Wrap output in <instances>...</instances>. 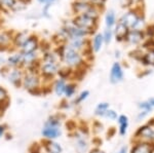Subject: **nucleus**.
<instances>
[{"mask_svg":"<svg viewBox=\"0 0 154 153\" xmlns=\"http://www.w3.org/2000/svg\"><path fill=\"white\" fill-rule=\"evenodd\" d=\"M105 23L108 29H112L116 25V14L114 11L110 9L105 16Z\"/></svg>","mask_w":154,"mask_h":153,"instance_id":"a211bd4d","label":"nucleus"},{"mask_svg":"<svg viewBox=\"0 0 154 153\" xmlns=\"http://www.w3.org/2000/svg\"><path fill=\"white\" fill-rule=\"evenodd\" d=\"M138 18H139V16L136 14L135 11H128V12H126V14H123L118 22L121 24H123L125 27H128V29H131L134 25H135Z\"/></svg>","mask_w":154,"mask_h":153,"instance_id":"9b49d317","label":"nucleus"},{"mask_svg":"<svg viewBox=\"0 0 154 153\" xmlns=\"http://www.w3.org/2000/svg\"><path fill=\"white\" fill-rule=\"evenodd\" d=\"M143 61H144V64H146V65H149V64H153L154 65V49L151 50L148 55H146L144 57Z\"/></svg>","mask_w":154,"mask_h":153,"instance_id":"c85d7f7f","label":"nucleus"},{"mask_svg":"<svg viewBox=\"0 0 154 153\" xmlns=\"http://www.w3.org/2000/svg\"><path fill=\"white\" fill-rule=\"evenodd\" d=\"M71 21L75 26L89 32V33H93L95 31V29L97 28V26H98V20L89 18L86 14H78V16H75Z\"/></svg>","mask_w":154,"mask_h":153,"instance_id":"f257e3e1","label":"nucleus"},{"mask_svg":"<svg viewBox=\"0 0 154 153\" xmlns=\"http://www.w3.org/2000/svg\"><path fill=\"white\" fill-rule=\"evenodd\" d=\"M60 122L57 120H48L45 123V127L42 130V135L48 139H56L61 135V130L59 129Z\"/></svg>","mask_w":154,"mask_h":153,"instance_id":"f03ea898","label":"nucleus"},{"mask_svg":"<svg viewBox=\"0 0 154 153\" xmlns=\"http://www.w3.org/2000/svg\"><path fill=\"white\" fill-rule=\"evenodd\" d=\"M66 82L64 79H59L57 80L56 84H54V92L58 96H62L63 93H65V88H66Z\"/></svg>","mask_w":154,"mask_h":153,"instance_id":"aec40b11","label":"nucleus"},{"mask_svg":"<svg viewBox=\"0 0 154 153\" xmlns=\"http://www.w3.org/2000/svg\"><path fill=\"white\" fill-rule=\"evenodd\" d=\"M45 147L48 153H61L62 152V147L60 146L58 143L48 142Z\"/></svg>","mask_w":154,"mask_h":153,"instance_id":"b1692460","label":"nucleus"},{"mask_svg":"<svg viewBox=\"0 0 154 153\" xmlns=\"http://www.w3.org/2000/svg\"><path fill=\"white\" fill-rule=\"evenodd\" d=\"M43 61L44 63H58L59 56L56 53H51V51H48L43 55Z\"/></svg>","mask_w":154,"mask_h":153,"instance_id":"5701e85b","label":"nucleus"},{"mask_svg":"<svg viewBox=\"0 0 154 153\" xmlns=\"http://www.w3.org/2000/svg\"><path fill=\"white\" fill-rule=\"evenodd\" d=\"M88 90H85V92H83V93H81V95H80V97H78V99H77V101H75V102H77V103H80L81 101H83L84 99H85L86 97L88 96Z\"/></svg>","mask_w":154,"mask_h":153,"instance_id":"f704fd0d","label":"nucleus"},{"mask_svg":"<svg viewBox=\"0 0 154 153\" xmlns=\"http://www.w3.org/2000/svg\"><path fill=\"white\" fill-rule=\"evenodd\" d=\"M37 58H38L37 51L30 53V54H23V64H22V66L29 67V66L33 65L34 63L38 62L37 61Z\"/></svg>","mask_w":154,"mask_h":153,"instance_id":"f3484780","label":"nucleus"},{"mask_svg":"<svg viewBox=\"0 0 154 153\" xmlns=\"http://www.w3.org/2000/svg\"><path fill=\"white\" fill-rule=\"evenodd\" d=\"M148 34H149L150 36H153V35H154V26L148 27Z\"/></svg>","mask_w":154,"mask_h":153,"instance_id":"4c0bfd02","label":"nucleus"},{"mask_svg":"<svg viewBox=\"0 0 154 153\" xmlns=\"http://www.w3.org/2000/svg\"><path fill=\"white\" fill-rule=\"evenodd\" d=\"M39 47V39L36 35H31L28 37L25 43L21 46L20 51L22 54H30V53H34L37 51V49Z\"/></svg>","mask_w":154,"mask_h":153,"instance_id":"20e7f679","label":"nucleus"},{"mask_svg":"<svg viewBox=\"0 0 154 153\" xmlns=\"http://www.w3.org/2000/svg\"><path fill=\"white\" fill-rule=\"evenodd\" d=\"M123 79V71L119 63H114L110 72V80L112 83H117Z\"/></svg>","mask_w":154,"mask_h":153,"instance_id":"9d476101","label":"nucleus"},{"mask_svg":"<svg viewBox=\"0 0 154 153\" xmlns=\"http://www.w3.org/2000/svg\"><path fill=\"white\" fill-rule=\"evenodd\" d=\"M65 44H67L69 47H71L74 50L79 51L83 47H85L86 39L85 37H72V38L67 39Z\"/></svg>","mask_w":154,"mask_h":153,"instance_id":"6e6552de","label":"nucleus"},{"mask_svg":"<svg viewBox=\"0 0 154 153\" xmlns=\"http://www.w3.org/2000/svg\"><path fill=\"white\" fill-rule=\"evenodd\" d=\"M118 122L120 124V134L125 135L126 132V127H128V117L125 116V115H121L119 117Z\"/></svg>","mask_w":154,"mask_h":153,"instance_id":"393cba45","label":"nucleus"},{"mask_svg":"<svg viewBox=\"0 0 154 153\" xmlns=\"http://www.w3.org/2000/svg\"><path fill=\"white\" fill-rule=\"evenodd\" d=\"M109 107V104H107V103H102L98 106V108H97V111H96V114L98 115H105L107 109H108Z\"/></svg>","mask_w":154,"mask_h":153,"instance_id":"cd10ccee","label":"nucleus"},{"mask_svg":"<svg viewBox=\"0 0 154 153\" xmlns=\"http://www.w3.org/2000/svg\"><path fill=\"white\" fill-rule=\"evenodd\" d=\"M75 148H76V150L79 153H82V152H84L86 150V148H88V145H86V143L84 142L83 140H78V141L76 142Z\"/></svg>","mask_w":154,"mask_h":153,"instance_id":"bb28decb","label":"nucleus"},{"mask_svg":"<svg viewBox=\"0 0 154 153\" xmlns=\"http://www.w3.org/2000/svg\"><path fill=\"white\" fill-rule=\"evenodd\" d=\"M140 107L141 108H144L145 109V111H150L151 110V108H152V106H151L149 103H141L140 104Z\"/></svg>","mask_w":154,"mask_h":153,"instance_id":"c9c22d12","label":"nucleus"},{"mask_svg":"<svg viewBox=\"0 0 154 153\" xmlns=\"http://www.w3.org/2000/svg\"><path fill=\"white\" fill-rule=\"evenodd\" d=\"M22 83H23L24 87L26 88V90L32 92V90H34L39 87L40 78H39L38 74L35 72H28L24 75Z\"/></svg>","mask_w":154,"mask_h":153,"instance_id":"7ed1b4c3","label":"nucleus"},{"mask_svg":"<svg viewBox=\"0 0 154 153\" xmlns=\"http://www.w3.org/2000/svg\"><path fill=\"white\" fill-rule=\"evenodd\" d=\"M6 98H7V93H6V90H4V88L0 87V103L3 102L4 100H6Z\"/></svg>","mask_w":154,"mask_h":153,"instance_id":"2f4dec72","label":"nucleus"},{"mask_svg":"<svg viewBox=\"0 0 154 153\" xmlns=\"http://www.w3.org/2000/svg\"><path fill=\"white\" fill-rule=\"evenodd\" d=\"M139 134L142 136L143 138H146V139H150L153 140L154 139V130L151 129V127H141V130H139Z\"/></svg>","mask_w":154,"mask_h":153,"instance_id":"4be33fe9","label":"nucleus"},{"mask_svg":"<svg viewBox=\"0 0 154 153\" xmlns=\"http://www.w3.org/2000/svg\"><path fill=\"white\" fill-rule=\"evenodd\" d=\"M143 38V32L141 30H130L128 35L125 36V40H128L131 43H138L142 40Z\"/></svg>","mask_w":154,"mask_h":153,"instance_id":"4468645a","label":"nucleus"},{"mask_svg":"<svg viewBox=\"0 0 154 153\" xmlns=\"http://www.w3.org/2000/svg\"><path fill=\"white\" fill-rule=\"evenodd\" d=\"M57 1H58V0H37V2L42 4V5H45V4H51V5H53L54 2H57Z\"/></svg>","mask_w":154,"mask_h":153,"instance_id":"72a5a7b5","label":"nucleus"},{"mask_svg":"<svg viewBox=\"0 0 154 153\" xmlns=\"http://www.w3.org/2000/svg\"><path fill=\"white\" fill-rule=\"evenodd\" d=\"M113 30L112 29H108L107 28L105 32L103 34V38H104V42L105 43H109L111 40H112V37H113Z\"/></svg>","mask_w":154,"mask_h":153,"instance_id":"a878e982","label":"nucleus"},{"mask_svg":"<svg viewBox=\"0 0 154 153\" xmlns=\"http://www.w3.org/2000/svg\"><path fill=\"white\" fill-rule=\"evenodd\" d=\"M91 4L89 2L85 1H80V0H74L71 4V9L75 16L78 14H84L86 11L91 8Z\"/></svg>","mask_w":154,"mask_h":153,"instance_id":"39448f33","label":"nucleus"},{"mask_svg":"<svg viewBox=\"0 0 154 153\" xmlns=\"http://www.w3.org/2000/svg\"><path fill=\"white\" fill-rule=\"evenodd\" d=\"M105 115L107 117L111 118V119H115L116 117H117V115H116V112H114L113 110H107Z\"/></svg>","mask_w":154,"mask_h":153,"instance_id":"473e14b6","label":"nucleus"},{"mask_svg":"<svg viewBox=\"0 0 154 153\" xmlns=\"http://www.w3.org/2000/svg\"><path fill=\"white\" fill-rule=\"evenodd\" d=\"M51 4H45V5H43L42 11H41L42 17H44V18H49V9H51Z\"/></svg>","mask_w":154,"mask_h":153,"instance_id":"7c9ffc66","label":"nucleus"},{"mask_svg":"<svg viewBox=\"0 0 154 153\" xmlns=\"http://www.w3.org/2000/svg\"><path fill=\"white\" fill-rule=\"evenodd\" d=\"M30 36V33L27 31L18 32V33L14 34V38H12V44L16 46L17 48H21V46L25 43V41L28 39Z\"/></svg>","mask_w":154,"mask_h":153,"instance_id":"ddd939ff","label":"nucleus"},{"mask_svg":"<svg viewBox=\"0 0 154 153\" xmlns=\"http://www.w3.org/2000/svg\"><path fill=\"white\" fill-rule=\"evenodd\" d=\"M152 149L150 148V145L148 144H140L137 145L135 148H133L131 153H151Z\"/></svg>","mask_w":154,"mask_h":153,"instance_id":"412c9836","label":"nucleus"},{"mask_svg":"<svg viewBox=\"0 0 154 153\" xmlns=\"http://www.w3.org/2000/svg\"><path fill=\"white\" fill-rule=\"evenodd\" d=\"M91 153H104V152L101 151V150H99V149H95V150H93V151H91Z\"/></svg>","mask_w":154,"mask_h":153,"instance_id":"79ce46f5","label":"nucleus"},{"mask_svg":"<svg viewBox=\"0 0 154 153\" xmlns=\"http://www.w3.org/2000/svg\"><path fill=\"white\" fill-rule=\"evenodd\" d=\"M18 0H0V12H14Z\"/></svg>","mask_w":154,"mask_h":153,"instance_id":"2eb2a0df","label":"nucleus"},{"mask_svg":"<svg viewBox=\"0 0 154 153\" xmlns=\"http://www.w3.org/2000/svg\"><path fill=\"white\" fill-rule=\"evenodd\" d=\"M7 79L11 81L14 84H18L19 82H22L24 77V74L22 72V70L18 68H11L9 71H7Z\"/></svg>","mask_w":154,"mask_h":153,"instance_id":"1a4fd4ad","label":"nucleus"},{"mask_svg":"<svg viewBox=\"0 0 154 153\" xmlns=\"http://www.w3.org/2000/svg\"><path fill=\"white\" fill-rule=\"evenodd\" d=\"M75 92V85L74 84H68L66 85V88H65V93L67 97H71L72 95Z\"/></svg>","mask_w":154,"mask_h":153,"instance_id":"c756f323","label":"nucleus"},{"mask_svg":"<svg viewBox=\"0 0 154 153\" xmlns=\"http://www.w3.org/2000/svg\"><path fill=\"white\" fill-rule=\"evenodd\" d=\"M14 32L1 30L0 31V50L8 48L9 45L12 44V38H14Z\"/></svg>","mask_w":154,"mask_h":153,"instance_id":"0eeeda50","label":"nucleus"},{"mask_svg":"<svg viewBox=\"0 0 154 153\" xmlns=\"http://www.w3.org/2000/svg\"><path fill=\"white\" fill-rule=\"evenodd\" d=\"M21 1H23V2H25V3H27V4H29L32 0H21Z\"/></svg>","mask_w":154,"mask_h":153,"instance_id":"37998d69","label":"nucleus"},{"mask_svg":"<svg viewBox=\"0 0 154 153\" xmlns=\"http://www.w3.org/2000/svg\"><path fill=\"white\" fill-rule=\"evenodd\" d=\"M42 75L45 77H54L56 74L59 73L60 68L58 63H44L40 67Z\"/></svg>","mask_w":154,"mask_h":153,"instance_id":"423d86ee","label":"nucleus"},{"mask_svg":"<svg viewBox=\"0 0 154 153\" xmlns=\"http://www.w3.org/2000/svg\"><path fill=\"white\" fill-rule=\"evenodd\" d=\"M133 2H134V0H120V3H121V5H122V7L130 6Z\"/></svg>","mask_w":154,"mask_h":153,"instance_id":"e433bc0d","label":"nucleus"},{"mask_svg":"<svg viewBox=\"0 0 154 153\" xmlns=\"http://www.w3.org/2000/svg\"><path fill=\"white\" fill-rule=\"evenodd\" d=\"M149 104H150L151 106H154V98H152V99H150V100H149Z\"/></svg>","mask_w":154,"mask_h":153,"instance_id":"ea45409f","label":"nucleus"},{"mask_svg":"<svg viewBox=\"0 0 154 153\" xmlns=\"http://www.w3.org/2000/svg\"><path fill=\"white\" fill-rule=\"evenodd\" d=\"M128 31L130 29L128 27H125L123 24L121 23H117L116 25V28H115V35H116V40L118 41H121V40H125V36L128 35Z\"/></svg>","mask_w":154,"mask_h":153,"instance_id":"dca6fc26","label":"nucleus"},{"mask_svg":"<svg viewBox=\"0 0 154 153\" xmlns=\"http://www.w3.org/2000/svg\"><path fill=\"white\" fill-rule=\"evenodd\" d=\"M6 63L8 65V67L11 68H20L22 67V64H23V54L21 51L16 54H12L7 58Z\"/></svg>","mask_w":154,"mask_h":153,"instance_id":"f8f14e48","label":"nucleus"},{"mask_svg":"<svg viewBox=\"0 0 154 153\" xmlns=\"http://www.w3.org/2000/svg\"><path fill=\"white\" fill-rule=\"evenodd\" d=\"M3 133H4V127H0V137L3 135Z\"/></svg>","mask_w":154,"mask_h":153,"instance_id":"a19ab883","label":"nucleus"},{"mask_svg":"<svg viewBox=\"0 0 154 153\" xmlns=\"http://www.w3.org/2000/svg\"><path fill=\"white\" fill-rule=\"evenodd\" d=\"M103 43H104L103 34H101V33L96 34L95 37H94L93 46H91V48L94 49V51H96V53H97V51H99L102 48V46H103Z\"/></svg>","mask_w":154,"mask_h":153,"instance_id":"6ab92c4d","label":"nucleus"},{"mask_svg":"<svg viewBox=\"0 0 154 153\" xmlns=\"http://www.w3.org/2000/svg\"><path fill=\"white\" fill-rule=\"evenodd\" d=\"M118 153H126V147H122Z\"/></svg>","mask_w":154,"mask_h":153,"instance_id":"58836bf2","label":"nucleus"}]
</instances>
